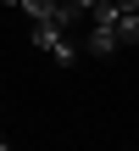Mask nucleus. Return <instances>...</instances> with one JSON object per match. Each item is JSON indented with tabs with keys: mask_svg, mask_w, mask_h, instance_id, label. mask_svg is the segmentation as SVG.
Listing matches in <instances>:
<instances>
[{
	"mask_svg": "<svg viewBox=\"0 0 139 151\" xmlns=\"http://www.w3.org/2000/svg\"><path fill=\"white\" fill-rule=\"evenodd\" d=\"M0 146H6V129H0Z\"/></svg>",
	"mask_w": 139,
	"mask_h": 151,
	"instance_id": "obj_5",
	"label": "nucleus"
},
{
	"mask_svg": "<svg viewBox=\"0 0 139 151\" xmlns=\"http://www.w3.org/2000/svg\"><path fill=\"white\" fill-rule=\"evenodd\" d=\"M67 6H72L78 17H84V11H95V0H67Z\"/></svg>",
	"mask_w": 139,
	"mask_h": 151,
	"instance_id": "obj_3",
	"label": "nucleus"
},
{
	"mask_svg": "<svg viewBox=\"0 0 139 151\" xmlns=\"http://www.w3.org/2000/svg\"><path fill=\"white\" fill-rule=\"evenodd\" d=\"M123 45H139V0H95L89 56H117Z\"/></svg>",
	"mask_w": 139,
	"mask_h": 151,
	"instance_id": "obj_1",
	"label": "nucleus"
},
{
	"mask_svg": "<svg viewBox=\"0 0 139 151\" xmlns=\"http://www.w3.org/2000/svg\"><path fill=\"white\" fill-rule=\"evenodd\" d=\"M33 45L56 62V67H72L78 62V45H72V28H61V22H33Z\"/></svg>",
	"mask_w": 139,
	"mask_h": 151,
	"instance_id": "obj_2",
	"label": "nucleus"
},
{
	"mask_svg": "<svg viewBox=\"0 0 139 151\" xmlns=\"http://www.w3.org/2000/svg\"><path fill=\"white\" fill-rule=\"evenodd\" d=\"M0 6H17V0H0Z\"/></svg>",
	"mask_w": 139,
	"mask_h": 151,
	"instance_id": "obj_4",
	"label": "nucleus"
}]
</instances>
